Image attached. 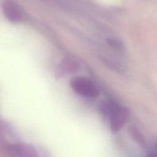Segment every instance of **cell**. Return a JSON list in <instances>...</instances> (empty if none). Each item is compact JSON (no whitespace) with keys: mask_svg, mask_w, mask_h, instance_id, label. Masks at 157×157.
I'll use <instances>...</instances> for the list:
<instances>
[{"mask_svg":"<svg viewBox=\"0 0 157 157\" xmlns=\"http://www.w3.org/2000/svg\"><path fill=\"white\" fill-rule=\"evenodd\" d=\"M148 156H157V144L155 145L154 147V149L152 151H150L148 152Z\"/></svg>","mask_w":157,"mask_h":157,"instance_id":"52a82bcc","label":"cell"},{"mask_svg":"<svg viewBox=\"0 0 157 157\" xmlns=\"http://www.w3.org/2000/svg\"><path fill=\"white\" fill-rule=\"evenodd\" d=\"M129 132L134 141L142 147H145L146 142L145 137L137 128L134 126H131L129 128Z\"/></svg>","mask_w":157,"mask_h":157,"instance_id":"5b68a950","label":"cell"},{"mask_svg":"<svg viewBox=\"0 0 157 157\" xmlns=\"http://www.w3.org/2000/svg\"><path fill=\"white\" fill-rule=\"evenodd\" d=\"M78 63L73 58H66L61 62L57 68V74L60 76L63 74L75 71L78 69Z\"/></svg>","mask_w":157,"mask_h":157,"instance_id":"277c9868","label":"cell"},{"mask_svg":"<svg viewBox=\"0 0 157 157\" xmlns=\"http://www.w3.org/2000/svg\"><path fill=\"white\" fill-rule=\"evenodd\" d=\"M107 42L109 45H110L112 47L115 48L116 50L123 51L124 48L123 44L117 39L109 38L107 39Z\"/></svg>","mask_w":157,"mask_h":157,"instance_id":"8992f818","label":"cell"},{"mask_svg":"<svg viewBox=\"0 0 157 157\" xmlns=\"http://www.w3.org/2000/svg\"><path fill=\"white\" fill-rule=\"evenodd\" d=\"M109 117L111 131L113 132H117L128 120L129 110L128 108L119 105Z\"/></svg>","mask_w":157,"mask_h":157,"instance_id":"7a4b0ae2","label":"cell"},{"mask_svg":"<svg viewBox=\"0 0 157 157\" xmlns=\"http://www.w3.org/2000/svg\"><path fill=\"white\" fill-rule=\"evenodd\" d=\"M70 85L75 92L82 96L94 98L100 94L93 82L85 77L76 76L72 77L70 80Z\"/></svg>","mask_w":157,"mask_h":157,"instance_id":"6da1fadb","label":"cell"},{"mask_svg":"<svg viewBox=\"0 0 157 157\" xmlns=\"http://www.w3.org/2000/svg\"><path fill=\"white\" fill-rule=\"evenodd\" d=\"M7 150L10 155L13 156L34 157L37 156L35 149L27 144H15L7 146Z\"/></svg>","mask_w":157,"mask_h":157,"instance_id":"3957f363","label":"cell"}]
</instances>
